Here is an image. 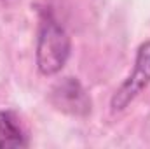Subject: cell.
Returning a JSON list of instances; mask_svg holds the SVG:
<instances>
[{
	"instance_id": "1",
	"label": "cell",
	"mask_w": 150,
	"mask_h": 149,
	"mask_svg": "<svg viewBox=\"0 0 150 149\" xmlns=\"http://www.w3.org/2000/svg\"><path fill=\"white\" fill-rule=\"evenodd\" d=\"M70 56V37L67 30L51 16L45 14L40 21L37 40V67L40 74H58Z\"/></svg>"
},
{
	"instance_id": "2",
	"label": "cell",
	"mask_w": 150,
	"mask_h": 149,
	"mask_svg": "<svg viewBox=\"0 0 150 149\" xmlns=\"http://www.w3.org/2000/svg\"><path fill=\"white\" fill-rule=\"evenodd\" d=\"M149 84H150V40H147L138 47L133 74L122 82V86L112 97V111L117 112L126 109Z\"/></svg>"
},
{
	"instance_id": "3",
	"label": "cell",
	"mask_w": 150,
	"mask_h": 149,
	"mask_svg": "<svg viewBox=\"0 0 150 149\" xmlns=\"http://www.w3.org/2000/svg\"><path fill=\"white\" fill-rule=\"evenodd\" d=\"M51 100L59 111L72 116H86L91 112V100L80 82L74 77H67L58 82L51 91Z\"/></svg>"
},
{
	"instance_id": "4",
	"label": "cell",
	"mask_w": 150,
	"mask_h": 149,
	"mask_svg": "<svg viewBox=\"0 0 150 149\" xmlns=\"http://www.w3.org/2000/svg\"><path fill=\"white\" fill-rule=\"evenodd\" d=\"M28 135L21 119L12 111H0V149L26 148Z\"/></svg>"
}]
</instances>
